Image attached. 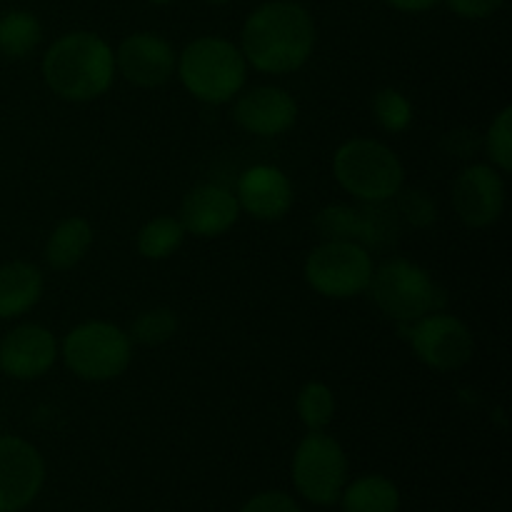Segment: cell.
I'll return each mask as SVG.
<instances>
[{
    "instance_id": "obj_1",
    "label": "cell",
    "mask_w": 512,
    "mask_h": 512,
    "mask_svg": "<svg viewBox=\"0 0 512 512\" xmlns=\"http://www.w3.org/2000/svg\"><path fill=\"white\" fill-rule=\"evenodd\" d=\"M238 48L248 65L260 73H295L313 55L315 23L303 5L293 0H270L248 15Z\"/></svg>"
},
{
    "instance_id": "obj_2",
    "label": "cell",
    "mask_w": 512,
    "mask_h": 512,
    "mask_svg": "<svg viewBox=\"0 0 512 512\" xmlns=\"http://www.w3.org/2000/svg\"><path fill=\"white\" fill-rule=\"evenodd\" d=\"M43 80L65 103H90L110 90L115 80V53L98 33L73 30L45 50Z\"/></svg>"
},
{
    "instance_id": "obj_3",
    "label": "cell",
    "mask_w": 512,
    "mask_h": 512,
    "mask_svg": "<svg viewBox=\"0 0 512 512\" xmlns=\"http://www.w3.org/2000/svg\"><path fill=\"white\" fill-rule=\"evenodd\" d=\"M248 68L238 45L218 35H203L185 45L175 63V75L195 100L223 105L245 88Z\"/></svg>"
},
{
    "instance_id": "obj_4",
    "label": "cell",
    "mask_w": 512,
    "mask_h": 512,
    "mask_svg": "<svg viewBox=\"0 0 512 512\" xmlns=\"http://www.w3.org/2000/svg\"><path fill=\"white\" fill-rule=\"evenodd\" d=\"M333 175L358 203H388L405 185L398 153L375 138L345 140L333 155Z\"/></svg>"
},
{
    "instance_id": "obj_5",
    "label": "cell",
    "mask_w": 512,
    "mask_h": 512,
    "mask_svg": "<svg viewBox=\"0 0 512 512\" xmlns=\"http://www.w3.org/2000/svg\"><path fill=\"white\" fill-rule=\"evenodd\" d=\"M60 358L75 378L85 383H108L120 378L133 360L128 330L108 320H85L68 330L60 343Z\"/></svg>"
},
{
    "instance_id": "obj_6",
    "label": "cell",
    "mask_w": 512,
    "mask_h": 512,
    "mask_svg": "<svg viewBox=\"0 0 512 512\" xmlns=\"http://www.w3.org/2000/svg\"><path fill=\"white\" fill-rule=\"evenodd\" d=\"M368 293L385 318L410 325L443 305V290L423 265L408 258H388L373 270Z\"/></svg>"
},
{
    "instance_id": "obj_7",
    "label": "cell",
    "mask_w": 512,
    "mask_h": 512,
    "mask_svg": "<svg viewBox=\"0 0 512 512\" xmlns=\"http://www.w3.org/2000/svg\"><path fill=\"white\" fill-rule=\"evenodd\" d=\"M373 270V253L355 240H323L310 250L303 265L310 288L330 300L368 293Z\"/></svg>"
},
{
    "instance_id": "obj_8",
    "label": "cell",
    "mask_w": 512,
    "mask_h": 512,
    "mask_svg": "<svg viewBox=\"0 0 512 512\" xmlns=\"http://www.w3.org/2000/svg\"><path fill=\"white\" fill-rule=\"evenodd\" d=\"M293 485L308 503L335 505L348 483V455L325 430H308L293 453Z\"/></svg>"
},
{
    "instance_id": "obj_9",
    "label": "cell",
    "mask_w": 512,
    "mask_h": 512,
    "mask_svg": "<svg viewBox=\"0 0 512 512\" xmlns=\"http://www.w3.org/2000/svg\"><path fill=\"white\" fill-rule=\"evenodd\" d=\"M410 348L428 368L453 373L473 360L475 338L463 320L435 310L410 323Z\"/></svg>"
},
{
    "instance_id": "obj_10",
    "label": "cell",
    "mask_w": 512,
    "mask_h": 512,
    "mask_svg": "<svg viewBox=\"0 0 512 512\" xmlns=\"http://www.w3.org/2000/svg\"><path fill=\"white\" fill-rule=\"evenodd\" d=\"M45 460L33 443L0 435V512H20L40 495Z\"/></svg>"
},
{
    "instance_id": "obj_11",
    "label": "cell",
    "mask_w": 512,
    "mask_h": 512,
    "mask_svg": "<svg viewBox=\"0 0 512 512\" xmlns=\"http://www.w3.org/2000/svg\"><path fill=\"white\" fill-rule=\"evenodd\" d=\"M450 203L468 228H488L505 210V178L490 163H473L453 180Z\"/></svg>"
},
{
    "instance_id": "obj_12",
    "label": "cell",
    "mask_w": 512,
    "mask_h": 512,
    "mask_svg": "<svg viewBox=\"0 0 512 512\" xmlns=\"http://www.w3.org/2000/svg\"><path fill=\"white\" fill-rule=\"evenodd\" d=\"M60 358V343L53 330L40 323H23L8 330L0 340V370L8 378L38 380L53 370Z\"/></svg>"
},
{
    "instance_id": "obj_13",
    "label": "cell",
    "mask_w": 512,
    "mask_h": 512,
    "mask_svg": "<svg viewBox=\"0 0 512 512\" xmlns=\"http://www.w3.org/2000/svg\"><path fill=\"white\" fill-rule=\"evenodd\" d=\"M233 120L250 135L275 138L288 133L298 120V103L280 85H255L240 90L233 103Z\"/></svg>"
},
{
    "instance_id": "obj_14",
    "label": "cell",
    "mask_w": 512,
    "mask_h": 512,
    "mask_svg": "<svg viewBox=\"0 0 512 512\" xmlns=\"http://www.w3.org/2000/svg\"><path fill=\"white\" fill-rule=\"evenodd\" d=\"M178 53L158 33H133L115 50V73L138 88H160L175 75Z\"/></svg>"
},
{
    "instance_id": "obj_15",
    "label": "cell",
    "mask_w": 512,
    "mask_h": 512,
    "mask_svg": "<svg viewBox=\"0 0 512 512\" xmlns=\"http://www.w3.org/2000/svg\"><path fill=\"white\" fill-rule=\"evenodd\" d=\"M240 213H248L250 218L263 220V223H278L293 208V183L288 175L275 165H253L245 170L235 188Z\"/></svg>"
},
{
    "instance_id": "obj_16",
    "label": "cell",
    "mask_w": 512,
    "mask_h": 512,
    "mask_svg": "<svg viewBox=\"0 0 512 512\" xmlns=\"http://www.w3.org/2000/svg\"><path fill=\"white\" fill-rule=\"evenodd\" d=\"M240 218V205L235 190L218 183H203L188 190L180 203L178 220L185 233L195 238H220Z\"/></svg>"
},
{
    "instance_id": "obj_17",
    "label": "cell",
    "mask_w": 512,
    "mask_h": 512,
    "mask_svg": "<svg viewBox=\"0 0 512 512\" xmlns=\"http://www.w3.org/2000/svg\"><path fill=\"white\" fill-rule=\"evenodd\" d=\"M45 290L43 270L28 260H10L0 265V320H13L30 313Z\"/></svg>"
},
{
    "instance_id": "obj_18",
    "label": "cell",
    "mask_w": 512,
    "mask_h": 512,
    "mask_svg": "<svg viewBox=\"0 0 512 512\" xmlns=\"http://www.w3.org/2000/svg\"><path fill=\"white\" fill-rule=\"evenodd\" d=\"M93 238V225L83 215H70V218L60 220L45 240V265L58 273L78 268L93 248Z\"/></svg>"
},
{
    "instance_id": "obj_19",
    "label": "cell",
    "mask_w": 512,
    "mask_h": 512,
    "mask_svg": "<svg viewBox=\"0 0 512 512\" xmlns=\"http://www.w3.org/2000/svg\"><path fill=\"white\" fill-rule=\"evenodd\" d=\"M340 503L343 512H398L400 490L385 475H363L353 483H345Z\"/></svg>"
},
{
    "instance_id": "obj_20",
    "label": "cell",
    "mask_w": 512,
    "mask_h": 512,
    "mask_svg": "<svg viewBox=\"0 0 512 512\" xmlns=\"http://www.w3.org/2000/svg\"><path fill=\"white\" fill-rule=\"evenodd\" d=\"M185 228L173 215H158L150 218L143 228L138 230L135 248L145 260H168L180 250L185 240Z\"/></svg>"
},
{
    "instance_id": "obj_21",
    "label": "cell",
    "mask_w": 512,
    "mask_h": 512,
    "mask_svg": "<svg viewBox=\"0 0 512 512\" xmlns=\"http://www.w3.org/2000/svg\"><path fill=\"white\" fill-rule=\"evenodd\" d=\"M43 25L28 10H10L0 18V53L8 58H25L38 48Z\"/></svg>"
},
{
    "instance_id": "obj_22",
    "label": "cell",
    "mask_w": 512,
    "mask_h": 512,
    "mask_svg": "<svg viewBox=\"0 0 512 512\" xmlns=\"http://www.w3.org/2000/svg\"><path fill=\"white\" fill-rule=\"evenodd\" d=\"M360 218H363V230H360V245L373 253V250H383L393 245L400 235V223L393 208V200L388 203H363L360 208Z\"/></svg>"
},
{
    "instance_id": "obj_23",
    "label": "cell",
    "mask_w": 512,
    "mask_h": 512,
    "mask_svg": "<svg viewBox=\"0 0 512 512\" xmlns=\"http://www.w3.org/2000/svg\"><path fill=\"white\" fill-rule=\"evenodd\" d=\"M335 393L330 385L320 383V380H310L300 388L298 398H295V410H298L300 423L308 430H325L335 418Z\"/></svg>"
},
{
    "instance_id": "obj_24",
    "label": "cell",
    "mask_w": 512,
    "mask_h": 512,
    "mask_svg": "<svg viewBox=\"0 0 512 512\" xmlns=\"http://www.w3.org/2000/svg\"><path fill=\"white\" fill-rule=\"evenodd\" d=\"M180 328L178 313L173 308H148L143 313L135 315V320L130 323V340L138 345H145V348H155V345H163L168 340L175 338Z\"/></svg>"
},
{
    "instance_id": "obj_25",
    "label": "cell",
    "mask_w": 512,
    "mask_h": 512,
    "mask_svg": "<svg viewBox=\"0 0 512 512\" xmlns=\"http://www.w3.org/2000/svg\"><path fill=\"white\" fill-rule=\"evenodd\" d=\"M313 228L318 230L323 240H355V243H360V230H363L360 208L343 203L328 205L315 215Z\"/></svg>"
},
{
    "instance_id": "obj_26",
    "label": "cell",
    "mask_w": 512,
    "mask_h": 512,
    "mask_svg": "<svg viewBox=\"0 0 512 512\" xmlns=\"http://www.w3.org/2000/svg\"><path fill=\"white\" fill-rule=\"evenodd\" d=\"M373 118L385 133H403L413 123V103L395 88H383L373 95Z\"/></svg>"
},
{
    "instance_id": "obj_27",
    "label": "cell",
    "mask_w": 512,
    "mask_h": 512,
    "mask_svg": "<svg viewBox=\"0 0 512 512\" xmlns=\"http://www.w3.org/2000/svg\"><path fill=\"white\" fill-rule=\"evenodd\" d=\"M485 153H488L490 165L500 173L508 175L512 170V108L505 105L490 123L488 135H485Z\"/></svg>"
},
{
    "instance_id": "obj_28",
    "label": "cell",
    "mask_w": 512,
    "mask_h": 512,
    "mask_svg": "<svg viewBox=\"0 0 512 512\" xmlns=\"http://www.w3.org/2000/svg\"><path fill=\"white\" fill-rule=\"evenodd\" d=\"M393 208L398 213V218L413 225V228H428L438 218L435 203L423 190H400L393 198Z\"/></svg>"
},
{
    "instance_id": "obj_29",
    "label": "cell",
    "mask_w": 512,
    "mask_h": 512,
    "mask_svg": "<svg viewBox=\"0 0 512 512\" xmlns=\"http://www.w3.org/2000/svg\"><path fill=\"white\" fill-rule=\"evenodd\" d=\"M240 512H300V505L295 503L293 495L283 490H265V493L253 495Z\"/></svg>"
},
{
    "instance_id": "obj_30",
    "label": "cell",
    "mask_w": 512,
    "mask_h": 512,
    "mask_svg": "<svg viewBox=\"0 0 512 512\" xmlns=\"http://www.w3.org/2000/svg\"><path fill=\"white\" fill-rule=\"evenodd\" d=\"M450 5L453 13H458L460 18H488L493 15L505 0H445Z\"/></svg>"
},
{
    "instance_id": "obj_31",
    "label": "cell",
    "mask_w": 512,
    "mask_h": 512,
    "mask_svg": "<svg viewBox=\"0 0 512 512\" xmlns=\"http://www.w3.org/2000/svg\"><path fill=\"white\" fill-rule=\"evenodd\" d=\"M388 5H393L395 10H403V13H423V10L433 8L438 0H385Z\"/></svg>"
},
{
    "instance_id": "obj_32",
    "label": "cell",
    "mask_w": 512,
    "mask_h": 512,
    "mask_svg": "<svg viewBox=\"0 0 512 512\" xmlns=\"http://www.w3.org/2000/svg\"><path fill=\"white\" fill-rule=\"evenodd\" d=\"M203 3H210V5H223V3H230V0H203Z\"/></svg>"
},
{
    "instance_id": "obj_33",
    "label": "cell",
    "mask_w": 512,
    "mask_h": 512,
    "mask_svg": "<svg viewBox=\"0 0 512 512\" xmlns=\"http://www.w3.org/2000/svg\"><path fill=\"white\" fill-rule=\"evenodd\" d=\"M148 3H153V5H168V3H173V0H148Z\"/></svg>"
}]
</instances>
